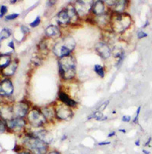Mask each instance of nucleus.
<instances>
[{
  "instance_id": "dca6fc26",
  "label": "nucleus",
  "mask_w": 152,
  "mask_h": 154,
  "mask_svg": "<svg viewBox=\"0 0 152 154\" xmlns=\"http://www.w3.org/2000/svg\"><path fill=\"white\" fill-rule=\"evenodd\" d=\"M45 33H46V35L47 36V37H56V36L59 35V30L56 26L49 25L46 28Z\"/></svg>"
},
{
  "instance_id": "bb28decb",
  "label": "nucleus",
  "mask_w": 152,
  "mask_h": 154,
  "mask_svg": "<svg viewBox=\"0 0 152 154\" xmlns=\"http://www.w3.org/2000/svg\"><path fill=\"white\" fill-rule=\"evenodd\" d=\"M108 103H109V101H106V102H105V103H103V104H101V105H100V106L99 107L98 109H97V111L101 112V111H103V110H104L105 109H106V107L107 106Z\"/></svg>"
},
{
  "instance_id": "20e7f679",
  "label": "nucleus",
  "mask_w": 152,
  "mask_h": 154,
  "mask_svg": "<svg viewBox=\"0 0 152 154\" xmlns=\"http://www.w3.org/2000/svg\"><path fill=\"white\" fill-rule=\"evenodd\" d=\"M131 24V18L127 14H119L116 16L113 21L112 27L117 32H122L128 28Z\"/></svg>"
},
{
  "instance_id": "2eb2a0df",
  "label": "nucleus",
  "mask_w": 152,
  "mask_h": 154,
  "mask_svg": "<svg viewBox=\"0 0 152 154\" xmlns=\"http://www.w3.org/2000/svg\"><path fill=\"white\" fill-rule=\"evenodd\" d=\"M93 11L96 14H103L104 12V5L102 1H96L93 4Z\"/></svg>"
},
{
  "instance_id": "72a5a7b5",
  "label": "nucleus",
  "mask_w": 152,
  "mask_h": 154,
  "mask_svg": "<svg viewBox=\"0 0 152 154\" xmlns=\"http://www.w3.org/2000/svg\"><path fill=\"white\" fill-rule=\"evenodd\" d=\"M8 46H9V47H11L12 49H14V43H13V41H11V42H10V43H8Z\"/></svg>"
},
{
  "instance_id": "cd10ccee",
  "label": "nucleus",
  "mask_w": 152,
  "mask_h": 154,
  "mask_svg": "<svg viewBox=\"0 0 152 154\" xmlns=\"http://www.w3.org/2000/svg\"><path fill=\"white\" fill-rule=\"evenodd\" d=\"M140 111H141V106H139L138 108V109H137V112H136V115H135V119H134V120H133V122L135 123V124H136L137 122H138V116H139V113H140Z\"/></svg>"
},
{
  "instance_id": "6e6552de",
  "label": "nucleus",
  "mask_w": 152,
  "mask_h": 154,
  "mask_svg": "<svg viewBox=\"0 0 152 154\" xmlns=\"http://www.w3.org/2000/svg\"><path fill=\"white\" fill-rule=\"evenodd\" d=\"M56 115L57 117L60 119H68L71 118L72 112L68 106L65 104V105H61L57 107Z\"/></svg>"
},
{
  "instance_id": "e433bc0d",
  "label": "nucleus",
  "mask_w": 152,
  "mask_h": 154,
  "mask_svg": "<svg viewBox=\"0 0 152 154\" xmlns=\"http://www.w3.org/2000/svg\"><path fill=\"white\" fill-rule=\"evenodd\" d=\"M142 152H144V154H150V152H149V151H147V150H145V149H143Z\"/></svg>"
},
{
  "instance_id": "c85d7f7f",
  "label": "nucleus",
  "mask_w": 152,
  "mask_h": 154,
  "mask_svg": "<svg viewBox=\"0 0 152 154\" xmlns=\"http://www.w3.org/2000/svg\"><path fill=\"white\" fill-rule=\"evenodd\" d=\"M147 37V34L146 33H144V31H138V38L141 39L144 38V37Z\"/></svg>"
},
{
  "instance_id": "1a4fd4ad",
  "label": "nucleus",
  "mask_w": 152,
  "mask_h": 154,
  "mask_svg": "<svg viewBox=\"0 0 152 154\" xmlns=\"http://www.w3.org/2000/svg\"><path fill=\"white\" fill-rule=\"evenodd\" d=\"M27 111H28V106L27 104L23 103H18L13 107V112L18 118L24 117V116H26Z\"/></svg>"
},
{
  "instance_id": "7c9ffc66",
  "label": "nucleus",
  "mask_w": 152,
  "mask_h": 154,
  "mask_svg": "<svg viewBox=\"0 0 152 154\" xmlns=\"http://www.w3.org/2000/svg\"><path fill=\"white\" fill-rule=\"evenodd\" d=\"M122 120L123 122H128L131 120V117H130V116H124L123 117H122Z\"/></svg>"
},
{
  "instance_id": "b1692460",
  "label": "nucleus",
  "mask_w": 152,
  "mask_h": 154,
  "mask_svg": "<svg viewBox=\"0 0 152 154\" xmlns=\"http://www.w3.org/2000/svg\"><path fill=\"white\" fill-rule=\"evenodd\" d=\"M43 115H44L45 117H51V116H52V115H53V113H52V111L51 109H44L43 111Z\"/></svg>"
},
{
  "instance_id": "37998d69",
  "label": "nucleus",
  "mask_w": 152,
  "mask_h": 154,
  "mask_svg": "<svg viewBox=\"0 0 152 154\" xmlns=\"http://www.w3.org/2000/svg\"><path fill=\"white\" fill-rule=\"evenodd\" d=\"M16 2V0H11V3H15Z\"/></svg>"
},
{
  "instance_id": "0eeeda50",
  "label": "nucleus",
  "mask_w": 152,
  "mask_h": 154,
  "mask_svg": "<svg viewBox=\"0 0 152 154\" xmlns=\"http://www.w3.org/2000/svg\"><path fill=\"white\" fill-rule=\"evenodd\" d=\"M14 88L11 81L9 79H5L2 81L0 85V91L1 94L4 96H9L12 94Z\"/></svg>"
},
{
  "instance_id": "f257e3e1",
  "label": "nucleus",
  "mask_w": 152,
  "mask_h": 154,
  "mask_svg": "<svg viewBox=\"0 0 152 154\" xmlns=\"http://www.w3.org/2000/svg\"><path fill=\"white\" fill-rule=\"evenodd\" d=\"M59 74L63 79H71L75 75L76 72V65L74 58L71 56L61 58L59 62Z\"/></svg>"
},
{
  "instance_id": "f3484780",
  "label": "nucleus",
  "mask_w": 152,
  "mask_h": 154,
  "mask_svg": "<svg viewBox=\"0 0 152 154\" xmlns=\"http://www.w3.org/2000/svg\"><path fill=\"white\" fill-rule=\"evenodd\" d=\"M16 68H17V63L13 62V63L10 64L6 68L3 69V75H6V76L12 75L15 72Z\"/></svg>"
},
{
  "instance_id": "7ed1b4c3",
  "label": "nucleus",
  "mask_w": 152,
  "mask_h": 154,
  "mask_svg": "<svg viewBox=\"0 0 152 154\" xmlns=\"http://www.w3.org/2000/svg\"><path fill=\"white\" fill-rule=\"evenodd\" d=\"M24 143L33 154H45L47 150L46 143L33 136L27 137Z\"/></svg>"
},
{
  "instance_id": "393cba45",
  "label": "nucleus",
  "mask_w": 152,
  "mask_h": 154,
  "mask_svg": "<svg viewBox=\"0 0 152 154\" xmlns=\"http://www.w3.org/2000/svg\"><path fill=\"white\" fill-rule=\"evenodd\" d=\"M19 16V14H17V13H14V14H9V15H7L6 17H5V20H7V21H8V20H14L16 18H17Z\"/></svg>"
},
{
  "instance_id": "473e14b6",
  "label": "nucleus",
  "mask_w": 152,
  "mask_h": 154,
  "mask_svg": "<svg viewBox=\"0 0 152 154\" xmlns=\"http://www.w3.org/2000/svg\"><path fill=\"white\" fill-rule=\"evenodd\" d=\"M110 143V142H100V143H98V145L99 146H103V145H107V144H109Z\"/></svg>"
},
{
  "instance_id": "423d86ee",
  "label": "nucleus",
  "mask_w": 152,
  "mask_h": 154,
  "mask_svg": "<svg viewBox=\"0 0 152 154\" xmlns=\"http://www.w3.org/2000/svg\"><path fill=\"white\" fill-rule=\"evenodd\" d=\"M93 2L85 1H77L75 5L76 11L79 15H85L89 12L90 8L93 7Z\"/></svg>"
},
{
  "instance_id": "ddd939ff",
  "label": "nucleus",
  "mask_w": 152,
  "mask_h": 154,
  "mask_svg": "<svg viewBox=\"0 0 152 154\" xmlns=\"http://www.w3.org/2000/svg\"><path fill=\"white\" fill-rule=\"evenodd\" d=\"M57 18H58L57 19L58 23L60 24H62V25H66L71 21L69 16H68V13H67V11L65 10H62V11H59L58 15H57Z\"/></svg>"
},
{
  "instance_id": "a211bd4d",
  "label": "nucleus",
  "mask_w": 152,
  "mask_h": 154,
  "mask_svg": "<svg viewBox=\"0 0 152 154\" xmlns=\"http://www.w3.org/2000/svg\"><path fill=\"white\" fill-rule=\"evenodd\" d=\"M125 3H126V2H125V1H123V0L119 1V2H116L115 4L113 5L115 10H116V11H118V12L122 11L124 10V8H125Z\"/></svg>"
},
{
  "instance_id": "f8f14e48",
  "label": "nucleus",
  "mask_w": 152,
  "mask_h": 154,
  "mask_svg": "<svg viewBox=\"0 0 152 154\" xmlns=\"http://www.w3.org/2000/svg\"><path fill=\"white\" fill-rule=\"evenodd\" d=\"M33 137L40 139V140H41L42 141L46 143H49L52 140V134L46 130H40L39 131L36 132Z\"/></svg>"
},
{
  "instance_id": "58836bf2",
  "label": "nucleus",
  "mask_w": 152,
  "mask_h": 154,
  "mask_svg": "<svg viewBox=\"0 0 152 154\" xmlns=\"http://www.w3.org/2000/svg\"><path fill=\"white\" fill-rule=\"evenodd\" d=\"M135 145H137V146H139V145H140V141H139V140H137V141L135 142Z\"/></svg>"
},
{
  "instance_id": "412c9836",
  "label": "nucleus",
  "mask_w": 152,
  "mask_h": 154,
  "mask_svg": "<svg viewBox=\"0 0 152 154\" xmlns=\"http://www.w3.org/2000/svg\"><path fill=\"white\" fill-rule=\"evenodd\" d=\"M94 72L97 74L100 77L103 78L104 77V70L103 68L100 65H94Z\"/></svg>"
},
{
  "instance_id": "c9c22d12",
  "label": "nucleus",
  "mask_w": 152,
  "mask_h": 154,
  "mask_svg": "<svg viewBox=\"0 0 152 154\" xmlns=\"http://www.w3.org/2000/svg\"><path fill=\"white\" fill-rule=\"evenodd\" d=\"M114 135H115V131H113V132H111V133L109 134V135H108V137H112V136H114Z\"/></svg>"
},
{
  "instance_id": "4c0bfd02",
  "label": "nucleus",
  "mask_w": 152,
  "mask_h": 154,
  "mask_svg": "<svg viewBox=\"0 0 152 154\" xmlns=\"http://www.w3.org/2000/svg\"><path fill=\"white\" fill-rule=\"evenodd\" d=\"M119 131L122 132V133H124V134H125V132H126V131H125V130H124V129H119Z\"/></svg>"
},
{
  "instance_id": "a878e982",
  "label": "nucleus",
  "mask_w": 152,
  "mask_h": 154,
  "mask_svg": "<svg viewBox=\"0 0 152 154\" xmlns=\"http://www.w3.org/2000/svg\"><path fill=\"white\" fill-rule=\"evenodd\" d=\"M7 11H8L7 7L5 6V5H2V6H1V9H0V12H1V14H0V17L2 18V16L7 12Z\"/></svg>"
},
{
  "instance_id": "a19ab883",
  "label": "nucleus",
  "mask_w": 152,
  "mask_h": 154,
  "mask_svg": "<svg viewBox=\"0 0 152 154\" xmlns=\"http://www.w3.org/2000/svg\"><path fill=\"white\" fill-rule=\"evenodd\" d=\"M18 154H30V153L28 152H20V153Z\"/></svg>"
},
{
  "instance_id": "39448f33",
  "label": "nucleus",
  "mask_w": 152,
  "mask_h": 154,
  "mask_svg": "<svg viewBox=\"0 0 152 154\" xmlns=\"http://www.w3.org/2000/svg\"><path fill=\"white\" fill-rule=\"evenodd\" d=\"M28 120L34 127H40L46 122V117L37 110L33 109L28 114Z\"/></svg>"
},
{
  "instance_id": "9b49d317",
  "label": "nucleus",
  "mask_w": 152,
  "mask_h": 154,
  "mask_svg": "<svg viewBox=\"0 0 152 154\" xmlns=\"http://www.w3.org/2000/svg\"><path fill=\"white\" fill-rule=\"evenodd\" d=\"M7 125L9 128L12 129V130L18 131L21 130V128L24 127L25 122L23 119H20V118H17V119H13L11 120H9L7 122Z\"/></svg>"
},
{
  "instance_id": "aec40b11",
  "label": "nucleus",
  "mask_w": 152,
  "mask_h": 154,
  "mask_svg": "<svg viewBox=\"0 0 152 154\" xmlns=\"http://www.w3.org/2000/svg\"><path fill=\"white\" fill-rule=\"evenodd\" d=\"M65 11H66L67 13H68L70 19H72L73 18H74V17H75L76 14H77V11H76L75 8L73 6H71V5L68 6V8L65 9Z\"/></svg>"
},
{
  "instance_id": "2f4dec72",
  "label": "nucleus",
  "mask_w": 152,
  "mask_h": 154,
  "mask_svg": "<svg viewBox=\"0 0 152 154\" xmlns=\"http://www.w3.org/2000/svg\"><path fill=\"white\" fill-rule=\"evenodd\" d=\"M5 131V125H4L2 121H1V133H3Z\"/></svg>"
},
{
  "instance_id": "ea45409f",
  "label": "nucleus",
  "mask_w": 152,
  "mask_h": 154,
  "mask_svg": "<svg viewBox=\"0 0 152 154\" xmlns=\"http://www.w3.org/2000/svg\"><path fill=\"white\" fill-rule=\"evenodd\" d=\"M148 24H149L148 21H146L145 24H144V27H147V25H148Z\"/></svg>"
},
{
  "instance_id": "c756f323",
  "label": "nucleus",
  "mask_w": 152,
  "mask_h": 154,
  "mask_svg": "<svg viewBox=\"0 0 152 154\" xmlns=\"http://www.w3.org/2000/svg\"><path fill=\"white\" fill-rule=\"evenodd\" d=\"M21 30L22 31L23 33H28L29 28L27 27H26V26L22 25L21 27Z\"/></svg>"
},
{
  "instance_id": "9d476101",
  "label": "nucleus",
  "mask_w": 152,
  "mask_h": 154,
  "mask_svg": "<svg viewBox=\"0 0 152 154\" xmlns=\"http://www.w3.org/2000/svg\"><path fill=\"white\" fill-rule=\"evenodd\" d=\"M96 50L103 59H107L110 56L111 50L109 46L103 43H98L96 45Z\"/></svg>"
},
{
  "instance_id": "f03ea898",
  "label": "nucleus",
  "mask_w": 152,
  "mask_h": 154,
  "mask_svg": "<svg viewBox=\"0 0 152 154\" xmlns=\"http://www.w3.org/2000/svg\"><path fill=\"white\" fill-rule=\"evenodd\" d=\"M75 46V41L72 37H67L57 42L53 47V53L59 57L69 56L70 53Z\"/></svg>"
},
{
  "instance_id": "6ab92c4d",
  "label": "nucleus",
  "mask_w": 152,
  "mask_h": 154,
  "mask_svg": "<svg viewBox=\"0 0 152 154\" xmlns=\"http://www.w3.org/2000/svg\"><path fill=\"white\" fill-rule=\"evenodd\" d=\"M11 32L10 29L6 28V27L3 28L2 30V31H1V40L8 38L11 36Z\"/></svg>"
},
{
  "instance_id": "79ce46f5",
  "label": "nucleus",
  "mask_w": 152,
  "mask_h": 154,
  "mask_svg": "<svg viewBox=\"0 0 152 154\" xmlns=\"http://www.w3.org/2000/svg\"><path fill=\"white\" fill-rule=\"evenodd\" d=\"M49 154H59V152H55V151H53V152H49Z\"/></svg>"
},
{
  "instance_id": "4468645a",
  "label": "nucleus",
  "mask_w": 152,
  "mask_h": 154,
  "mask_svg": "<svg viewBox=\"0 0 152 154\" xmlns=\"http://www.w3.org/2000/svg\"><path fill=\"white\" fill-rule=\"evenodd\" d=\"M59 100H60L63 103H65V105L68 106H74L76 105L75 101H74V100H71V98H69V97H68V95H66L65 93H59Z\"/></svg>"
},
{
  "instance_id": "f704fd0d",
  "label": "nucleus",
  "mask_w": 152,
  "mask_h": 154,
  "mask_svg": "<svg viewBox=\"0 0 152 154\" xmlns=\"http://www.w3.org/2000/svg\"><path fill=\"white\" fill-rule=\"evenodd\" d=\"M150 141H151V137H150V138L148 139V140H147V143H145V146H147V145L149 144V143H150Z\"/></svg>"
},
{
  "instance_id": "5701e85b",
  "label": "nucleus",
  "mask_w": 152,
  "mask_h": 154,
  "mask_svg": "<svg viewBox=\"0 0 152 154\" xmlns=\"http://www.w3.org/2000/svg\"><path fill=\"white\" fill-rule=\"evenodd\" d=\"M40 16H37L36 18V19L34 20V21H33L32 23H30V27H36V26H38L39 24H40Z\"/></svg>"
},
{
  "instance_id": "4be33fe9",
  "label": "nucleus",
  "mask_w": 152,
  "mask_h": 154,
  "mask_svg": "<svg viewBox=\"0 0 152 154\" xmlns=\"http://www.w3.org/2000/svg\"><path fill=\"white\" fill-rule=\"evenodd\" d=\"M97 21H98L100 24H106V23H107V18H106V16L103 14H100V17L97 18Z\"/></svg>"
}]
</instances>
